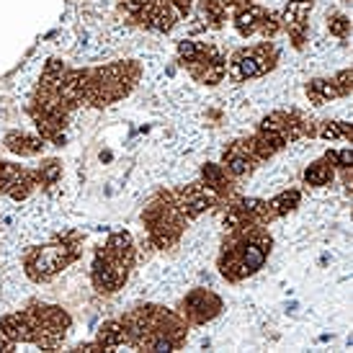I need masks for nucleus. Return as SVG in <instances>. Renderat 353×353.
<instances>
[{
	"label": "nucleus",
	"mask_w": 353,
	"mask_h": 353,
	"mask_svg": "<svg viewBox=\"0 0 353 353\" xmlns=\"http://www.w3.org/2000/svg\"><path fill=\"white\" fill-rule=\"evenodd\" d=\"M268 253H271V235L263 230V225L237 227L222 248L219 274L227 281H243L263 268Z\"/></svg>",
	"instance_id": "obj_1"
},
{
	"label": "nucleus",
	"mask_w": 353,
	"mask_h": 353,
	"mask_svg": "<svg viewBox=\"0 0 353 353\" xmlns=\"http://www.w3.org/2000/svg\"><path fill=\"white\" fill-rule=\"evenodd\" d=\"M80 255V240L78 235H68L52 243V245L31 248L29 253L23 255V265H26V274L34 281H50L54 276L68 268L75 258Z\"/></svg>",
	"instance_id": "obj_2"
},
{
	"label": "nucleus",
	"mask_w": 353,
	"mask_h": 353,
	"mask_svg": "<svg viewBox=\"0 0 353 353\" xmlns=\"http://www.w3.org/2000/svg\"><path fill=\"white\" fill-rule=\"evenodd\" d=\"M276 65V50L265 41V44H258V47H250V50H240L230 62V78L243 83V80L250 78H261L268 70H274Z\"/></svg>",
	"instance_id": "obj_3"
},
{
	"label": "nucleus",
	"mask_w": 353,
	"mask_h": 353,
	"mask_svg": "<svg viewBox=\"0 0 353 353\" xmlns=\"http://www.w3.org/2000/svg\"><path fill=\"white\" fill-rule=\"evenodd\" d=\"M219 312H222V299L209 289H194L181 302V314L194 325L212 323Z\"/></svg>",
	"instance_id": "obj_4"
},
{
	"label": "nucleus",
	"mask_w": 353,
	"mask_h": 353,
	"mask_svg": "<svg viewBox=\"0 0 353 353\" xmlns=\"http://www.w3.org/2000/svg\"><path fill=\"white\" fill-rule=\"evenodd\" d=\"M129 271H132V268L117 263V261H114V258H108L103 250H99L96 261H93L90 279H93V286L99 289L101 294H114V292H119V289L124 286Z\"/></svg>",
	"instance_id": "obj_5"
},
{
	"label": "nucleus",
	"mask_w": 353,
	"mask_h": 353,
	"mask_svg": "<svg viewBox=\"0 0 353 353\" xmlns=\"http://www.w3.org/2000/svg\"><path fill=\"white\" fill-rule=\"evenodd\" d=\"M310 8H312V0H292L286 6L284 16H281V26L289 31V37L294 39L296 47L304 44V31H307V16H310Z\"/></svg>",
	"instance_id": "obj_6"
},
{
	"label": "nucleus",
	"mask_w": 353,
	"mask_h": 353,
	"mask_svg": "<svg viewBox=\"0 0 353 353\" xmlns=\"http://www.w3.org/2000/svg\"><path fill=\"white\" fill-rule=\"evenodd\" d=\"M253 163L255 157L250 152V148H248V142H235V145H230L225 150V170L230 176H245V173L253 170Z\"/></svg>",
	"instance_id": "obj_7"
},
{
	"label": "nucleus",
	"mask_w": 353,
	"mask_h": 353,
	"mask_svg": "<svg viewBox=\"0 0 353 353\" xmlns=\"http://www.w3.org/2000/svg\"><path fill=\"white\" fill-rule=\"evenodd\" d=\"M201 176H204V186L209 191H214L216 196H230L232 194V181H230V173L225 170V165L206 163L201 168Z\"/></svg>",
	"instance_id": "obj_8"
},
{
	"label": "nucleus",
	"mask_w": 353,
	"mask_h": 353,
	"mask_svg": "<svg viewBox=\"0 0 353 353\" xmlns=\"http://www.w3.org/2000/svg\"><path fill=\"white\" fill-rule=\"evenodd\" d=\"M265 21V10L258 8V6H245V8L237 10L235 16V26L240 31V37H253L258 31L263 29Z\"/></svg>",
	"instance_id": "obj_9"
},
{
	"label": "nucleus",
	"mask_w": 353,
	"mask_h": 353,
	"mask_svg": "<svg viewBox=\"0 0 353 353\" xmlns=\"http://www.w3.org/2000/svg\"><path fill=\"white\" fill-rule=\"evenodd\" d=\"M129 338H127V327H124V323L121 320H111V323H103L99 327V335H96V343H99V348L103 351V348H119V345H124Z\"/></svg>",
	"instance_id": "obj_10"
},
{
	"label": "nucleus",
	"mask_w": 353,
	"mask_h": 353,
	"mask_svg": "<svg viewBox=\"0 0 353 353\" xmlns=\"http://www.w3.org/2000/svg\"><path fill=\"white\" fill-rule=\"evenodd\" d=\"M6 145H8L10 152H16V155H39L41 152V137H31V134H19V132H13L6 137Z\"/></svg>",
	"instance_id": "obj_11"
},
{
	"label": "nucleus",
	"mask_w": 353,
	"mask_h": 353,
	"mask_svg": "<svg viewBox=\"0 0 353 353\" xmlns=\"http://www.w3.org/2000/svg\"><path fill=\"white\" fill-rule=\"evenodd\" d=\"M199 16L206 26L219 29L225 23V3L222 0H199Z\"/></svg>",
	"instance_id": "obj_12"
},
{
	"label": "nucleus",
	"mask_w": 353,
	"mask_h": 353,
	"mask_svg": "<svg viewBox=\"0 0 353 353\" xmlns=\"http://www.w3.org/2000/svg\"><path fill=\"white\" fill-rule=\"evenodd\" d=\"M307 96H310L314 106H323V103H327L330 99L338 96V88H335L333 80H312L307 85Z\"/></svg>",
	"instance_id": "obj_13"
},
{
	"label": "nucleus",
	"mask_w": 353,
	"mask_h": 353,
	"mask_svg": "<svg viewBox=\"0 0 353 353\" xmlns=\"http://www.w3.org/2000/svg\"><path fill=\"white\" fill-rule=\"evenodd\" d=\"M304 181L310 183V186H327L330 181H333V168L327 165V163H312V165L304 170Z\"/></svg>",
	"instance_id": "obj_14"
},
{
	"label": "nucleus",
	"mask_w": 353,
	"mask_h": 353,
	"mask_svg": "<svg viewBox=\"0 0 353 353\" xmlns=\"http://www.w3.org/2000/svg\"><path fill=\"white\" fill-rule=\"evenodd\" d=\"M299 201H302V194H299L296 188H292V191L279 194V196L271 201V209H274L276 216H284V214H289V212H294L296 206H299Z\"/></svg>",
	"instance_id": "obj_15"
},
{
	"label": "nucleus",
	"mask_w": 353,
	"mask_h": 353,
	"mask_svg": "<svg viewBox=\"0 0 353 353\" xmlns=\"http://www.w3.org/2000/svg\"><path fill=\"white\" fill-rule=\"evenodd\" d=\"M317 134L323 139H351V124H345V121H323Z\"/></svg>",
	"instance_id": "obj_16"
},
{
	"label": "nucleus",
	"mask_w": 353,
	"mask_h": 353,
	"mask_svg": "<svg viewBox=\"0 0 353 353\" xmlns=\"http://www.w3.org/2000/svg\"><path fill=\"white\" fill-rule=\"evenodd\" d=\"M23 173V168L10 165V163H0V194H8L10 186L16 183Z\"/></svg>",
	"instance_id": "obj_17"
},
{
	"label": "nucleus",
	"mask_w": 353,
	"mask_h": 353,
	"mask_svg": "<svg viewBox=\"0 0 353 353\" xmlns=\"http://www.w3.org/2000/svg\"><path fill=\"white\" fill-rule=\"evenodd\" d=\"M59 173H62V165H59L57 160H50V163H44V165L39 168L37 181H39L41 186H52V183H57Z\"/></svg>",
	"instance_id": "obj_18"
},
{
	"label": "nucleus",
	"mask_w": 353,
	"mask_h": 353,
	"mask_svg": "<svg viewBox=\"0 0 353 353\" xmlns=\"http://www.w3.org/2000/svg\"><path fill=\"white\" fill-rule=\"evenodd\" d=\"M325 160H327L330 165L341 168V170H348V168H351V163H353V155H351V150H348V148L341 150V152H335V150H330V152L325 155Z\"/></svg>",
	"instance_id": "obj_19"
},
{
	"label": "nucleus",
	"mask_w": 353,
	"mask_h": 353,
	"mask_svg": "<svg viewBox=\"0 0 353 353\" xmlns=\"http://www.w3.org/2000/svg\"><path fill=\"white\" fill-rule=\"evenodd\" d=\"M327 26H330V34H335V37L345 39V37H348V26H351V23H348V19H345V16H333Z\"/></svg>",
	"instance_id": "obj_20"
},
{
	"label": "nucleus",
	"mask_w": 353,
	"mask_h": 353,
	"mask_svg": "<svg viewBox=\"0 0 353 353\" xmlns=\"http://www.w3.org/2000/svg\"><path fill=\"white\" fill-rule=\"evenodd\" d=\"M335 88H338V96H348L351 93V70H343L333 78Z\"/></svg>",
	"instance_id": "obj_21"
},
{
	"label": "nucleus",
	"mask_w": 353,
	"mask_h": 353,
	"mask_svg": "<svg viewBox=\"0 0 353 353\" xmlns=\"http://www.w3.org/2000/svg\"><path fill=\"white\" fill-rule=\"evenodd\" d=\"M168 3L173 6V10L178 13V19L188 16V10H191V0H168Z\"/></svg>",
	"instance_id": "obj_22"
},
{
	"label": "nucleus",
	"mask_w": 353,
	"mask_h": 353,
	"mask_svg": "<svg viewBox=\"0 0 353 353\" xmlns=\"http://www.w3.org/2000/svg\"><path fill=\"white\" fill-rule=\"evenodd\" d=\"M227 6H235V8H245V6H253V0H227Z\"/></svg>",
	"instance_id": "obj_23"
}]
</instances>
